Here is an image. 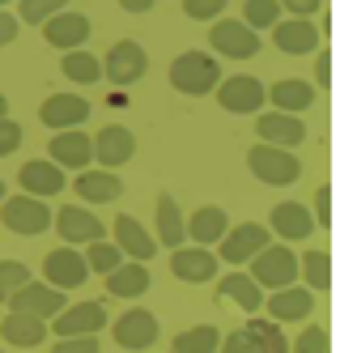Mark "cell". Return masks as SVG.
Masks as SVG:
<instances>
[{"label":"cell","mask_w":340,"mask_h":353,"mask_svg":"<svg viewBox=\"0 0 340 353\" xmlns=\"http://www.w3.org/2000/svg\"><path fill=\"white\" fill-rule=\"evenodd\" d=\"M315 230H332V188L328 183L315 192Z\"/></svg>","instance_id":"obj_44"},{"label":"cell","mask_w":340,"mask_h":353,"mask_svg":"<svg viewBox=\"0 0 340 353\" xmlns=\"http://www.w3.org/2000/svg\"><path fill=\"white\" fill-rule=\"evenodd\" d=\"M21 149V123H13L9 115L0 119V158H9V154H17Z\"/></svg>","instance_id":"obj_42"},{"label":"cell","mask_w":340,"mask_h":353,"mask_svg":"<svg viewBox=\"0 0 340 353\" xmlns=\"http://www.w3.org/2000/svg\"><path fill=\"white\" fill-rule=\"evenodd\" d=\"M90 17L86 13H72V9H60L56 17L43 21V39L56 47V52H77L86 39H90Z\"/></svg>","instance_id":"obj_20"},{"label":"cell","mask_w":340,"mask_h":353,"mask_svg":"<svg viewBox=\"0 0 340 353\" xmlns=\"http://www.w3.org/2000/svg\"><path fill=\"white\" fill-rule=\"evenodd\" d=\"M111 230H115V247L123 251V260H141V264H149L153 256H158V239H153L132 213H119Z\"/></svg>","instance_id":"obj_22"},{"label":"cell","mask_w":340,"mask_h":353,"mask_svg":"<svg viewBox=\"0 0 340 353\" xmlns=\"http://www.w3.org/2000/svg\"><path fill=\"white\" fill-rule=\"evenodd\" d=\"M137 158V137L132 128H123V123H107L98 137H94V162L102 170H119L123 162Z\"/></svg>","instance_id":"obj_14"},{"label":"cell","mask_w":340,"mask_h":353,"mask_svg":"<svg viewBox=\"0 0 340 353\" xmlns=\"http://www.w3.org/2000/svg\"><path fill=\"white\" fill-rule=\"evenodd\" d=\"M217 256H213V247H174L170 251V272L179 276V281H188V285H204V281H213L217 276Z\"/></svg>","instance_id":"obj_15"},{"label":"cell","mask_w":340,"mask_h":353,"mask_svg":"<svg viewBox=\"0 0 340 353\" xmlns=\"http://www.w3.org/2000/svg\"><path fill=\"white\" fill-rule=\"evenodd\" d=\"M17 183H21V192L26 196H39V200H47V196H60L64 192V170L56 166V162H26L21 170H17Z\"/></svg>","instance_id":"obj_25"},{"label":"cell","mask_w":340,"mask_h":353,"mask_svg":"<svg viewBox=\"0 0 340 353\" xmlns=\"http://www.w3.org/2000/svg\"><path fill=\"white\" fill-rule=\"evenodd\" d=\"M81 256H86L90 272H102V276H107V272H115V268L123 264V251H119L115 243H107V239H94V243H86V251H81Z\"/></svg>","instance_id":"obj_36"},{"label":"cell","mask_w":340,"mask_h":353,"mask_svg":"<svg viewBox=\"0 0 340 353\" xmlns=\"http://www.w3.org/2000/svg\"><path fill=\"white\" fill-rule=\"evenodd\" d=\"M60 9H68V0H21V5H17V21H26V26H43V21L56 17Z\"/></svg>","instance_id":"obj_38"},{"label":"cell","mask_w":340,"mask_h":353,"mask_svg":"<svg viewBox=\"0 0 340 353\" xmlns=\"http://www.w3.org/2000/svg\"><path fill=\"white\" fill-rule=\"evenodd\" d=\"M102 327H107V307H102V302H72L60 315H51L47 332H56V336H98Z\"/></svg>","instance_id":"obj_10"},{"label":"cell","mask_w":340,"mask_h":353,"mask_svg":"<svg viewBox=\"0 0 340 353\" xmlns=\"http://www.w3.org/2000/svg\"><path fill=\"white\" fill-rule=\"evenodd\" d=\"M217 294L226 302H234V307H243L247 315H255L259 307H264V290H259L247 272H226L221 281H217Z\"/></svg>","instance_id":"obj_30"},{"label":"cell","mask_w":340,"mask_h":353,"mask_svg":"<svg viewBox=\"0 0 340 353\" xmlns=\"http://www.w3.org/2000/svg\"><path fill=\"white\" fill-rule=\"evenodd\" d=\"M243 332L255 341V353H290V341H285L281 323H272V319H264V315H251V319L243 323Z\"/></svg>","instance_id":"obj_34"},{"label":"cell","mask_w":340,"mask_h":353,"mask_svg":"<svg viewBox=\"0 0 340 353\" xmlns=\"http://www.w3.org/2000/svg\"><path fill=\"white\" fill-rule=\"evenodd\" d=\"M298 276L306 281L310 294H328L332 290V256L328 251H306V256H298Z\"/></svg>","instance_id":"obj_33"},{"label":"cell","mask_w":340,"mask_h":353,"mask_svg":"<svg viewBox=\"0 0 340 353\" xmlns=\"http://www.w3.org/2000/svg\"><path fill=\"white\" fill-rule=\"evenodd\" d=\"M5 192H9V188H5V179H0V200H5Z\"/></svg>","instance_id":"obj_51"},{"label":"cell","mask_w":340,"mask_h":353,"mask_svg":"<svg viewBox=\"0 0 340 353\" xmlns=\"http://www.w3.org/2000/svg\"><path fill=\"white\" fill-rule=\"evenodd\" d=\"M239 21H243V26H251L255 34L259 30H272L277 21H281V5H277V0H247Z\"/></svg>","instance_id":"obj_37"},{"label":"cell","mask_w":340,"mask_h":353,"mask_svg":"<svg viewBox=\"0 0 340 353\" xmlns=\"http://www.w3.org/2000/svg\"><path fill=\"white\" fill-rule=\"evenodd\" d=\"M39 119L47 123V128H56V132L81 128V123L90 119V98H81V94H51V98H43Z\"/></svg>","instance_id":"obj_19"},{"label":"cell","mask_w":340,"mask_h":353,"mask_svg":"<svg viewBox=\"0 0 340 353\" xmlns=\"http://www.w3.org/2000/svg\"><path fill=\"white\" fill-rule=\"evenodd\" d=\"M208 43H213V52L226 56V60H251V56H259V34H255L251 26H243L239 17L213 21V30H208Z\"/></svg>","instance_id":"obj_8"},{"label":"cell","mask_w":340,"mask_h":353,"mask_svg":"<svg viewBox=\"0 0 340 353\" xmlns=\"http://www.w3.org/2000/svg\"><path fill=\"white\" fill-rule=\"evenodd\" d=\"M47 158L56 162L60 170H86L94 162V137L81 132V128H68V132H56L47 145Z\"/></svg>","instance_id":"obj_16"},{"label":"cell","mask_w":340,"mask_h":353,"mask_svg":"<svg viewBox=\"0 0 340 353\" xmlns=\"http://www.w3.org/2000/svg\"><path fill=\"white\" fill-rule=\"evenodd\" d=\"M145 72H149V52L137 39H119L107 52V60H102V77L111 85H137Z\"/></svg>","instance_id":"obj_6"},{"label":"cell","mask_w":340,"mask_h":353,"mask_svg":"<svg viewBox=\"0 0 340 353\" xmlns=\"http://www.w3.org/2000/svg\"><path fill=\"white\" fill-rule=\"evenodd\" d=\"M264 307H268L272 323H302V319H310V311H315V294L306 285H285V290L264 294Z\"/></svg>","instance_id":"obj_17"},{"label":"cell","mask_w":340,"mask_h":353,"mask_svg":"<svg viewBox=\"0 0 340 353\" xmlns=\"http://www.w3.org/2000/svg\"><path fill=\"white\" fill-rule=\"evenodd\" d=\"M272 43H277V52H285V56H315L319 43H323V30L315 26V21L290 17V21H277V26H272Z\"/></svg>","instance_id":"obj_18"},{"label":"cell","mask_w":340,"mask_h":353,"mask_svg":"<svg viewBox=\"0 0 340 353\" xmlns=\"http://www.w3.org/2000/svg\"><path fill=\"white\" fill-rule=\"evenodd\" d=\"M315 85L310 81H302V77H281L272 90H268V103H272V111H285V115H298V111H306L310 103H315Z\"/></svg>","instance_id":"obj_27"},{"label":"cell","mask_w":340,"mask_h":353,"mask_svg":"<svg viewBox=\"0 0 340 353\" xmlns=\"http://www.w3.org/2000/svg\"><path fill=\"white\" fill-rule=\"evenodd\" d=\"M255 132L264 145H277V149H294L306 141V123L298 115H285V111H259L255 115Z\"/></svg>","instance_id":"obj_21"},{"label":"cell","mask_w":340,"mask_h":353,"mask_svg":"<svg viewBox=\"0 0 340 353\" xmlns=\"http://www.w3.org/2000/svg\"><path fill=\"white\" fill-rule=\"evenodd\" d=\"M217 345H221V332L213 323H196L174 336V353H217Z\"/></svg>","instance_id":"obj_35"},{"label":"cell","mask_w":340,"mask_h":353,"mask_svg":"<svg viewBox=\"0 0 340 353\" xmlns=\"http://www.w3.org/2000/svg\"><path fill=\"white\" fill-rule=\"evenodd\" d=\"M213 94H217L221 111H230V115H259L268 103V85L259 77H243V72L239 77H221Z\"/></svg>","instance_id":"obj_5"},{"label":"cell","mask_w":340,"mask_h":353,"mask_svg":"<svg viewBox=\"0 0 340 353\" xmlns=\"http://www.w3.org/2000/svg\"><path fill=\"white\" fill-rule=\"evenodd\" d=\"M119 9H123V13H149L153 0H119Z\"/></svg>","instance_id":"obj_49"},{"label":"cell","mask_w":340,"mask_h":353,"mask_svg":"<svg viewBox=\"0 0 340 353\" xmlns=\"http://www.w3.org/2000/svg\"><path fill=\"white\" fill-rule=\"evenodd\" d=\"M247 264H251L247 276H251L259 290H285V285L298 281V256L285 243H268L264 251H255Z\"/></svg>","instance_id":"obj_2"},{"label":"cell","mask_w":340,"mask_h":353,"mask_svg":"<svg viewBox=\"0 0 340 353\" xmlns=\"http://www.w3.org/2000/svg\"><path fill=\"white\" fill-rule=\"evenodd\" d=\"M0 217H5V230L21 234V239H34L43 230H51V209H47V200L39 196H9V200H0Z\"/></svg>","instance_id":"obj_4"},{"label":"cell","mask_w":340,"mask_h":353,"mask_svg":"<svg viewBox=\"0 0 340 353\" xmlns=\"http://www.w3.org/2000/svg\"><path fill=\"white\" fill-rule=\"evenodd\" d=\"M26 281H30V268H26L21 260H0V302H5L9 294H17Z\"/></svg>","instance_id":"obj_40"},{"label":"cell","mask_w":340,"mask_h":353,"mask_svg":"<svg viewBox=\"0 0 340 353\" xmlns=\"http://www.w3.org/2000/svg\"><path fill=\"white\" fill-rule=\"evenodd\" d=\"M17 30H21V21H17V13H9V9H0V47H9V43L17 39Z\"/></svg>","instance_id":"obj_48"},{"label":"cell","mask_w":340,"mask_h":353,"mask_svg":"<svg viewBox=\"0 0 340 353\" xmlns=\"http://www.w3.org/2000/svg\"><path fill=\"white\" fill-rule=\"evenodd\" d=\"M111 336H115L119 349H132V353L153 349V345H158V315L145 311V307H132V311H123V315L115 319Z\"/></svg>","instance_id":"obj_12"},{"label":"cell","mask_w":340,"mask_h":353,"mask_svg":"<svg viewBox=\"0 0 340 353\" xmlns=\"http://www.w3.org/2000/svg\"><path fill=\"white\" fill-rule=\"evenodd\" d=\"M217 353H255V341H251V336L243 332V327H239V332H230V336H221Z\"/></svg>","instance_id":"obj_45"},{"label":"cell","mask_w":340,"mask_h":353,"mask_svg":"<svg viewBox=\"0 0 340 353\" xmlns=\"http://www.w3.org/2000/svg\"><path fill=\"white\" fill-rule=\"evenodd\" d=\"M277 5H281V9H290V13L302 17V21H310V17L323 9V0H277Z\"/></svg>","instance_id":"obj_46"},{"label":"cell","mask_w":340,"mask_h":353,"mask_svg":"<svg viewBox=\"0 0 340 353\" xmlns=\"http://www.w3.org/2000/svg\"><path fill=\"white\" fill-rule=\"evenodd\" d=\"M153 239H158V247H170V251L188 243V217H183V209L174 205L170 192L158 196V234Z\"/></svg>","instance_id":"obj_29"},{"label":"cell","mask_w":340,"mask_h":353,"mask_svg":"<svg viewBox=\"0 0 340 353\" xmlns=\"http://www.w3.org/2000/svg\"><path fill=\"white\" fill-rule=\"evenodd\" d=\"M43 276H47V285H56V290H81L86 276H90V264L77 247L64 243L43 260Z\"/></svg>","instance_id":"obj_13"},{"label":"cell","mask_w":340,"mask_h":353,"mask_svg":"<svg viewBox=\"0 0 340 353\" xmlns=\"http://www.w3.org/2000/svg\"><path fill=\"white\" fill-rule=\"evenodd\" d=\"M217 81H221V64L208 56V52H183V56L170 64V85H174L179 94H192V98L213 94Z\"/></svg>","instance_id":"obj_3"},{"label":"cell","mask_w":340,"mask_h":353,"mask_svg":"<svg viewBox=\"0 0 340 353\" xmlns=\"http://www.w3.org/2000/svg\"><path fill=\"white\" fill-rule=\"evenodd\" d=\"M0 353H5V349H0Z\"/></svg>","instance_id":"obj_53"},{"label":"cell","mask_w":340,"mask_h":353,"mask_svg":"<svg viewBox=\"0 0 340 353\" xmlns=\"http://www.w3.org/2000/svg\"><path fill=\"white\" fill-rule=\"evenodd\" d=\"M268 243H272V234H268V225H259V221L230 225L221 234V243H217V260L221 264H247L255 251H264Z\"/></svg>","instance_id":"obj_7"},{"label":"cell","mask_w":340,"mask_h":353,"mask_svg":"<svg viewBox=\"0 0 340 353\" xmlns=\"http://www.w3.org/2000/svg\"><path fill=\"white\" fill-rule=\"evenodd\" d=\"M290 353H332V336H328V327H319V323L302 327L298 341L290 345Z\"/></svg>","instance_id":"obj_39"},{"label":"cell","mask_w":340,"mask_h":353,"mask_svg":"<svg viewBox=\"0 0 340 353\" xmlns=\"http://www.w3.org/2000/svg\"><path fill=\"white\" fill-rule=\"evenodd\" d=\"M0 9H9V0H0Z\"/></svg>","instance_id":"obj_52"},{"label":"cell","mask_w":340,"mask_h":353,"mask_svg":"<svg viewBox=\"0 0 340 353\" xmlns=\"http://www.w3.org/2000/svg\"><path fill=\"white\" fill-rule=\"evenodd\" d=\"M247 170L268 188H290V183H298L302 162L294 158V149H277V145L259 141V145L247 149Z\"/></svg>","instance_id":"obj_1"},{"label":"cell","mask_w":340,"mask_h":353,"mask_svg":"<svg viewBox=\"0 0 340 353\" xmlns=\"http://www.w3.org/2000/svg\"><path fill=\"white\" fill-rule=\"evenodd\" d=\"M51 225L60 230V239L68 247H86L94 239H107V225H102L86 205H64V209H56V213H51Z\"/></svg>","instance_id":"obj_11"},{"label":"cell","mask_w":340,"mask_h":353,"mask_svg":"<svg viewBox=\"0 0 340 353\" xmlns=\"http://www.w3.org/2000/svg\"><path fill=\"white\" fill-rule=\"evenodd\" d=\"M51 353H98V336H60Z\"/></svg>","instance_id":"obj_43"},{"label":"cell","mask_w":340,"mask_h":353,"mask_svg":"<svg viewBox=\"0 0 340 353\" xmlns=\"http://www.w3.org/2000/svg\"><path fill=\"white\" fill-rule=\"evenodd\" d=\"M9 302V311H21V315H39V319H51V315H60L64 307H68V298H64V290H56V285H47V281H26L17 294H9L5 298Z\"/></svg>","instance_id":"obj_9"},{"label":"cell","mask_w":340,"mask_h":353,"mask_svg":"<svg viewBox=\"0 0 340 353\" xmlns=\"http://www.w3.org/2000/svg\"><path fill=\"white\" fill-rule=\"evenodd\" d=\"M226 230H230V217H226V209H217V205H204V209H196V213L188 217V239H192L196 247H217Z\"/></svg>","instance_id":"obj_28"},{"label":"cell","mask_w":340,"mask_h":353,"mask_svg":"<svg viewBox=\"0 0 340 353\" xmlns=\"http://www.w3.org/2000/svg\"><path fill=\"white\" fill-rule=\"evenodd\" d=\"M230 0H183V13H188L192 21H217L226 13Z\"/></svg>","instance_id":"obj_41"},{"label":"cell","mask_w":340,"mask_h":353,"mask_svg":"<svg viewBox=\"0 0 340 353\" xmlns=\"http://www.w3.org/2000/svg\"><path fill=\"white\" fill-rule=\"evenodd\" d=\"M310 230H315V217H310L306 205H298V200H281V205H272L268 234H281L285 243H298V239H310Z\"/></svg>","instance_id":"obj_23"},{"label":"cell","mask_w":340,"mask_h":353,"mask_svg":"<svg viewBox=\"0 0 340 353\" xmlns=\"http://www.w3.org/2000/svg\"><path fill=\"white\" fill-rule=\"evenodd\" d=\"M60 72H64L72 85H98L102 81V60L94 52H86V47H77V52H64Z\"/></svg>","instance_id":"obj_32"},{"label":"cell","mask_w":340,"mask_h":353,"mask_svg":"<svg viewBox=\"0 0 340 353\" xmlns=\"http://www.w3.org/2000/svg\"><path fill=\"white\" fill-rule=\"evenodd\" d=\"M0 336H5V345H13V349H34V345L47 341V319L9 311L5 319H0Z\"/></svg>","instance_id":"obj_26"},{"label":"cell","mask_w":340,"mask_h":353,"mask_svg":"<svg viewBox=\"0 0 340 353\" xmlns=\"http://www.w3.org/2000/svg\"><path fill=\"white\" fill-rule=\"evenodd\" d=\"M315 90H332V52H315Z\"/></svg>","instance_id":"obj_47"},{"label":"cell","mask_w":340,"mask_h":353,"mask_svg":"<svg viewBox=\"0 0 340 353\" xmlns=\"http://www.w3.org/2000/svg\"><path fill=\"white\" fill-rule=\"evenodd\" d=\"M5 115H9V98H5V94H0V119H5Z\"/></svg>","instance_id":"obj_50"},{"label":"cell","mask_w":340,"mask_h":353,"mask_svg":"<svg viewBox=\"0 0 340 353\" xmlns=\"http://www.w3.org/2000/svg\"><path fill=\"white\" fill-rule=\"evenodd\" d=\"M149 268L141 264V260H123L115 272H107V294L111 298H141L145 290H149Z\"/></svg>","instance_id":"obj_31"},{"label":"cell","mask_w":340,"mask_h":353,"mask_svg":"<svg viewBox=\"0 0 340 353\" xmlns=\"http://www.w3.org/2000/svg\"><path fill=\"white\" fill-rule=\"evenodd\" d=\"M72 192L86 200V205H111V200L123 196V183H119V174L115 170H77V179H72Z\"/></svg>","instance_id":"obj_24"}]
</instances>
